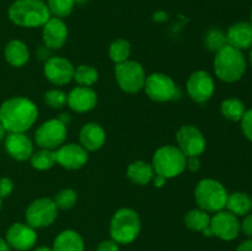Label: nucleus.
<instances>
[{
  "label": "nucleus",
  "mask_w": 252,
  "mask_h": 251,
  "mask_svg": "<svg viewBox=\"0 0 252 251\" xmlns=\"http://www.w3.org/2000/svg\"><path fill=\"white\" fill-rule=\"evenodd\" d=\"M201 166V162H199L198 157H187L186 161V167H189L191 171H197Z\"/></svg>",
  "instance_id": "39"
},
{
  "label": "nucleus",
  "mask_w": 252,
  "mask_h": 251,
  "mask_svg": "<svg viewBox=\"0 0 252 251\" xmlns=\"http://www.w3.org/2000/svg\"><path fill=\"white\" fill-rule=\"evenodd\" d=\"M76 199H78V196H76L75 191L70 188H65V189H62L61 192L54 196V203H56L57 208H61V209H70L75 206L76 203Z\"/></svg>",
  "instance_id": "32"
},
{
  "label": "nucleus",
  "mask_w": 252,
  "mask_h": 251,
  "mask_svg": "<svg viewBox=\"0 0 252 251\" xmlns=\"http://www.w3.org/2000/svg\"><path fill=\"white\" fill-rule=\"evenodd\" d=\"M236 251H252V239L249 238L244 240L241 244H239Z\"/></svg>",
  "instance_id": "40"
},
{
  "label": "nucleus",
  "mask_w": 252,
  "mask_h": 251,
  "mask_svg": "<svg viewBox=\"0 0 252 251\" xmlns=\"http://www.w3.org/2000/svg\"><path fill=\"white\" fill-rule=\"evenodd\" d=\"M56 153V161L61 166L69 170H76L83 167L88 162V150L84 149L81 145L78 144H66L62 145L58 149L54 150Z\"/></svg>",
  "instance_id": "16"
},
{
  "label": "nucleus",
  "mask_w": 252,
  "mask_h": 251,
  "mask_svg": "<svg viewBox=\"0 0 252 251\" xmlns=\"http://www.w3.org/2000/svg\"><path fill=\"white\" fill-rule=\"evenodd\" d=\"M74 71L75 68L73 64L63 57H51L47 59L43 68L47 80L54 85H65L70 83L74 78Z\"/></svg>",
  "instance_id": "14"
},
{
  "label": "nucleus",
  "mask_w": 252,
  "mask_h": 251,
  "mask_svg": "<svg viewBox=\"0 0 252 251\" xmlns=\"http://www.w3.org/2000/svg\"><path fill=\"white\" fill-rule=\"evenodd\" d=\"M31 165L37 170H48L51 167H53V165L56 164V153L54 150L49 149H41L38 152L33 153L31 155Z\"/></svg>",
  "instance_id": "28"
},
{
  "label": "nucleus",
  "mask_w": 252,
  "mask_h": 251,
  "mask_svg": "<svg viewBox=\"0 0 252 251\" xmlns=\"http://www.w3.org/2000/svg\"><path fill=\"white\" fill-rule=\"evenodd\" d=\"M116 80L118 86L128 94H135L144 88L145 71L135 61H126L116 65Z\"/></svg>",
  "instance_id": "7"
},
{
  "label": "nucleus",
  "mask_w": 252,
  "mask_h": 251,
  "mask_svg": "<svg viewBox=\"0 0 252 251\" xmlns=\"http://www.w3.org/2000/svg\"><path fill=\"white\" fill-rule=\"evenodd\" d=\"M228 44L245 51L252 48V24L250 21H240L231 25L226 32Z\"/></svg>",
  "instance_id": "20"
},
{
  "label": "nucleus",
  "mask_w": 252,
  "mask_h": 251,
  "mask_svg": "<svg viewBox=\"0 0 252 251\" xmlns=\"http://www.w3.org/2000/svg\"><path fill=\"white\" fill-rule=\"evenodd\" d=\"M58 216V208L53 199L38 198L26 209V221L33 229L49 226Z\"/></svg>",
  "instance_id": "9"
},
{
  "label": "nucleus",
  "mask_w": 252,
  "mask_h": 251,
  "mask_svg": "<svg viewBox=\"0 0 252 251\" xmlns=\"http://www.w3.org/2000/svg\"><path fill=\"white\" fill-rule=\"evenodd\" d=\"M42 27V38L47 48L59 49L64 46L68 38V27L63 20L52 16Z\"/></svg>",
  "instance_id": "17"
},
{
  "label": "nucleus",
  "mask_w": 252,
  "mask_h": 251,
  "mask_svg": "<svg viewBox=\"0 0 252 251\" xmlns=\"http://www.w3.org/2000/svg\"><path fill=\"white\" fill-rule=\"evenodd\" d=\"M97 251H120V246L115 240L111 239V240H105L100 243Z\"/></svg>",
  "instance_id": "38"
},
{
  "label": "nucleus",
  "mask_w": 252,
  "mask_h": 251,
  "mask_svg": "<svg viewBox=\"0 0 252 251\" xmlns=\"http://www.w3.org/2000/svg\"><path fill=\"white\" fill-rule=\"evenodd\" d=\"M66 125L59 118L42 123L34 133V142L41 149L54 150L63 145L66 139Z\"/></svg>",
  "instance_id": "8"
},
{
  "label": "nucleus",
  "mask_w": 252,
  "mask_h": 251,
  "mask_svg": "<svg viewBox=\"0 0 252 251\" xmlns=\"http://www.w3.org/2000/svg\"><path fill=\"white\" fill-rule=\"evenodd\" d=\"M179 149L185 157H199L206 150V138L194 126H184L176 134Z\"/></svg>",
  "instance_id": "12"
},
{
  "label": "nucleus",
  "mask_w": 252,
  "mask_h": 251,
  "mask_svg": "<svg viewBox=\"0 0 252 251\" xmlns=\"http://www.w3.org/2000/svg\"><path fill=\"white\" fill-rule=\"evenodd\" d=\"M5 132H6V130H5V128L2 127L1 123H0V142H1L2 138L5 137Z\"/></svg>",
  "instance_id": "43"
},
{
  "label": "nucleus",
  "mask_w": 252,
  "mask_h": 251,
  "mask_svg": "<svg viewBox=\"0 0 252 251\" xmlns=\"http://www.w3.org/2000/svg\"><path fill=\"white\" fill-rule=\"evenodd\" d=\"M76 0H48L47 6L53 17L64 19L71 14L75 6Z\"/></svg>",
  "instance_id": "29"
},
{
  "label": "nucleus",
  "mask_w": 252,
  "mask_h": 251,
  "mask_svg": "<svg viewBox=\"0 0 252 251\" xmlns=\"http://www.w3.org/2000/svg\"><path fill=\"white\" fill-rule=\"evenodd\" d=\"M12 188H14V184H12L11 180L7 179V177L0 179V198L9 196L11 193Z\"/></svg>",
  "instance_id": "36"
},
{
  "label": "nucleus",
  "mask_w": 252,
  "mask_h": 251,
  "mask_svg": "<svg viewBox=\"0 0 252 251\" xmlns=\"http://www.w3.org/2000/svg\"><path fill=\"white\" fill-rule=\"evenodd\" d=\"M166 180L167 179H165L161 175H157V176L154 177V185L157 187H162L165 185V182H166Z\"/></svg>",
  "instance_id": "41"
},
{
  "label": "nucleus",
  "mask_w": 252,
  "mask_h": 251,
  "mask_svg": "<svg viewBox=\"0 0 252 251\" xmlns=\"http://www.w3.org/2000/svg\"><path fill=\"white\" fill-rule=\"evenodd\" d=\"M209 229L212 231V235L224 241H231L238 238L240 234L241 223L239 220V217L223 209L211 217Z\"/></svg>",
  "instance_id": "10"
},
{
  "label": "nucleus",
  "mask_w": 252,
  "mask_h": 251,
  "mask_svg": "<svg viewBox=\"0 0 252 251\" xmlns=\"http://www.w3.org/2000/svg\"><path fill=\"white\" fill-rule=\"evenodd\" d=\"M154 169L153 165L145 161H134L128 166L127 176L132 182L137 185H147L154 177Z\"/></svg>",
  "instance_id": "25"
},
{
  "label": "nucleus",
  "mask_w": 252,
  "mask_h": 251,
  "mask_svg": "<svg viewBox=\"0 0 252 251\" xmlns=\"http://www.w3.org/2000/svg\"><path fill=\"white\" fill-rule=\"evenodd\" d=\"M0 251H10L9 244L6 243V240L0 238Z\"/></svg>",
  "instance_id": "42"
},
{
  "label": "nucleus",
  "mask_w": 252,
  "mask_h": 251,
  "mask_svg": "<svg viewBox=\"0 0 252 251\" xmlns=\"http://www.w3.org/2000/svg\"><path fill=\"white\" fill-rule=\"evenodd\" d=\"M145 93L157 102H166L177 95V86L170 76L154 73L145 79Z\"/></svg>",
  "instance_id": "11"
},
{
  "label": "nucleus",
  "mask_w": 252,
  "mask_h": 251,
  "mask_svg": "<svg viewBox=\"0 0 252 251\" xmlns=\"http://www.w3.org/2000/svg\"><path fill=\"white\" fill-rule=\"evenodd\" d=\"M140 233V219L135 211L122 208L115 213L110 224V234L117 244H130Z\"/></svg>",
  "instance_id": "5"
},
{
  "label": "nucleus",
  "mask_w": 252,
  "mask_h": 251,
  "mask_svg": "<svg viewBox=\"0 0 252 251\" xmlns=\"http://www.w3.org/2000/svg\"><path fill=\"white\" fill-rule=\"evenodd\" d=\"M0 209H1V198H0Z\"/></svg>",
  "instance_id": "47"
},
{
  "label": "nucleus",
  "mask_w": 252,
  "mask_h": 251,
  "mask_svg": "<svg viewBox=\"0 0 252 251\" xmlns=\"http://www.w3.org/2000/svg\"><path fill=\"white\" fill-rule=\"evenodd\" d=\"M246 58L243 51L226 44L214 57V73L224 83L240 80L246 71Z\"/></svg>",
  "instance_id": "3"
},
{
  "label": "nucleus",
  "mask_w": 252,
  "mask_h": 251,
  "mask_svg": "<svg viewBox=\"0 0 252 251\" xmlns=\"http://www.w3.org/2000/svg\"><path fill=\"white\" fill-rule=\"evenodd\" d=\"M250 22L252 24V9H251V12H250Z\"/></svg>",
  "instance_id": "46"
},
{
  "label": "nucleus",
  "mask_w": 252,
  "mask_h": 251,
  "mask_svg": "<svg viewBox=\"0 0 252 251\" xmlns=\"http://www.w3.org/2000/svg\"><path fill=\"white\" fill-rule=\"evenodd\" d=\"M37 233L32 226L24 223H15L7 229L6 243L10 248L19 251H27L36 245Z\"/></svg>",
  "instance_id": "15"
},
{
  "label": "nucleus",
  "mask_w": 252,
  "mask_h": 251,
  "mask_svg": "<svg viewBox=\"0 0 252 251\" xmlns=\"http://www.w3.org/2000/svg\"><path fill=\"white\" fill-rule=\"evenodd\" d=\"M74 80L81 86H91L97 81L98 73L91 65H79L74 71Z\"/></svg>",
  "instance_id": "30"
},
{
  "label": "nucleus",
  "mask_w": 252,
  "mask_h": 251,
  "mask_svg": "<svg viewBox=\"0 0 252 251\" xmlns=\"http://www.w3.org/2000/svg\"><path fill=\"white\" fill-rule=\"evenodd\" d=\"M34 251H53V249L47 248V246H39V248H37Z\"/></svg>",
  "instance_id": "44"
},
{
  "label": "nucleus",
  "mask_w": 252,
  "mask_h": 251,
  "mask_svg": "<svg viewBox=\"0 0 252 251\" xmlns=\"http://www.w3.org/2000/svg\"><path fill=\"white\" fill-rule=\"evenodd\" d=\"M44 102L51 108H62L68 102V95L64 91L53 89L44 94Z\"/></svg>",
  "instance_id": "34"
},
{
  "label": "nucleus",
  "mask_w": 252,
  "mask_h": 251,
  "mask_svg": "<svg viewBox=\"0 0 252 251\" xmlns=\"http://www.w3.org/2000/svg\"><path fill=\"white\" fill-rule=\"evenodd\" d=\"M240 125L241 130H243L246 139L252 142V108L245 111V113H244V116L240 120Z\"/></svg>",
  "instance_id": "35"
},
{
  "label": "nucleus",
  "mask_w": 252,
  "mask_h": 251,
  "mask_svg": "<svg viewBox=\"0 0 252 251\" xmlns=\"http://www.w3.org/2000/svg\"><path fill=\"white\" fill-rule=\"evenodd\" d=\"M68 106L79 113L94 110L97 103V95L89 86H76L68 94Z\"/></svg>",
  "instance_id": "18"
},
{
  "label": "nucleus",
  "mask_w": 252,
  "mask_h": 251,
  "mask_svg": "<svg viewBox=\"0 0 252 251\" xmlns=\"http://www.w3.org/2000/svg\"><path fill=\"white\" fill-rule=\"evenodd\" d=\"M80 143L84 149L89 152H95L98 150L106 140V133L103 128L97 123H86L80 130Z\"/></svg>",
  "instance_id": "21"
},
{
  "label": "nucleus",
  "mask_w": 252,
  "mask_h": 251,
  "mask_svg": "<svg viewBox=\"0 0 252 251\" xmlns=\"http://www.w3.org/2000/svg\"><path fill=\"white\" fill-rule=\"evenodd\" d=\"M241 231L246 236L252 239V212L250 214H248V216L244 217V220L241 223Z\"/></svg>",
  "instance_id": "37"
},
{
  "label": "nucleus",
  "mask_w": 252,
  "mask_h": 251,
  "mask_svg": "<svg viewBox=\"0 0 252 251\" xmlns=\"http://www.w3.org/2000/svg\"><path fill=\"white\" fill-rule=\"evenodd\" d=\"M228 192L219 181L213 179L201 180L194 189V198L201 209L208 213L223 211L228 201Z\"/></svg>",
  "instance_id": "4"
},
{
  "label": "nucleus",
  "mask_w": 252,
  "mask_h": 251,
  "mask_svg": "<svg viewBox=\"0 0 252 251\" xmlns=\"http://www.w3.org/2000/svg\"><path fill=\"white\" fill-rule=\"evenodd\" d=\"M9 19L21 27H41L52 17L48 6L42 0H16L9 7Z\"/></svg>",
  "instance_id": "2"
},
{
  "label": "nucleus",
  "mask_w": 252,
  "mask_h": 251,
  "mask_svg": "<svg viewBox=\"0 0 252 251\" xmlns=\"http://www.w3.org/2000/svg\"><path fill=\"white\" fill-rule=\"evenodd\" d=\"M216 85L209 73L204 70L194 71L187 81V93L189 97L198 103L207 102L213 96Z\"/></svg>",
  "instance_id": "13"
},
{
  "label": "nucleus",
  "mask_w": 252,
  "mask_h": 251,
  "mask_svg": "<svg viewBox=\"0 0 252 251\" xmlns=\"http://www.w3.org/2000/svg\"><path fill=\"white\" fill-rule=\"evenodd\" d=\"M5 59L12 66H24L30 59V52L26 44L19 39H12L5 47Z\"/></svg>",
  "instance_id": "23"
},
{
  "label": "nucleus",
  "mask_w": 252,
  "mask_h": 251,
  "mask_svg": "<svg viewBox=\"0 0 252 251\" xmlns=\"http://www.w3.org/2000/svg\"><path fill=\"white\" fill-rule=\"evenodd\" d=\"M250 64H251V66H252V48L250 49Z\"/></svg>",
  "instance_id": "45"
},
{
  "label": "nucleus",
  "mask_w": 252,
  "mask_h": 251,
  "mask_svg": "<svg viewBox=\"0 0 252 251\" xmlns=\"http://www.w3.org/2000/svg\"><path fill=\"white\" fill-rule=\"evenodd\" d=\"M130 54V44L126 39H116L110 46V58L115 62L116 64L123 63L128 61Z\"/></svg>",
  "instance_id": "31"
},
{
  "label": "nucleus",
  "mask_w": 252,
  "mask_h": 251,
  "mask_svg": "<svg viewBox=\"0 0 252 251\" xmlns=\"http://www.w3.org/2000/svg\"><path fill=\"white\" fill-rule=\"evenodd\" d=\"M185 224L189 229L193 231H202L203 233L211 224V216L208 212L203 209H192L185 217Z\"/></svg>",
  "instance_id": "26"
},
{
  "label": "nucleus",
  "mask_w": 252,
  "mask_h": 251,
  "mask_svg": "<svg viewBox=\"0 0 252 251\" xmlns=\"http://www.w3.org/2000/svg\"><path fill=\"white\" fill-rule=\"evenodd\" d=\"M38 108L26 97H12L0 106V123L9 133H25L34 125Z\"/></svg>",
  "instance_id": "1"
},
{
  "label": "nucleus",
  "mask_w": 252,
  "mask_h": 251,
  "mask_svg": "<svg viewBox=\"0 0 252 251\" xmlns=\"http://www.w3.org/2000/svg\"><path fill=\"white\" fill-rule=\"evenodd\" d=\"M225 208L236 217L248 216L252 212V197L246 192H234L228 196Z\"/></svg>",
  "instance_id": "24"
},
{
  "label": "nucleus",
  "mask_w": 252,
  "mask_h": 251,
  "mask_svg": "<svg viewBox=\"0 0 252 251\" xmlns=\"http://www.w3.org/2000/svg\"><path fill=\"white\" fill-rule=\"evenodd\" d=\"M206 44L211 51L218 52L219 49L228 44L226 34H224L220 30L212 29L211 31H208L206 36Z\"/></svg>",
  "instance_id": "33"
},
{
  "label": "nucleus",
  "mask_w": 252,
  "mask_h": 251,
  "mask_svg": "<svg viewBox=\"0 0 252 251\" xmlns=\"http://www.w3.org/2000/svg\"><path fill=\"white\" fill-rule=\"evenodd\" d=\"M5 149L10 157L19 161H25L33 154L31 139L25 133H10L5 139Z\"/></svg>",
  "instance_id": "19"
},
{
  "label": "nucleus",
  "mask_w": 252,
  "mask_h": 251,
  "mask_svg": "<svg viewBox=\"0 0 252 251\" xmlns=\"http://www.w3.org/2000/svg\"><path fill=\"white\" fill-rule=\"evenodd\" d=\"M186 161L187 157L179 148L165 145L155 152L152 165L157 175H161L165 179H172L185 171Z\"/></svg>",
  "instance_id": "6"
},
{
  "label": "nucleus",
  "mask_w": 252,
  "mask_h": 251,
  "mask_svg": "<svg viewBox=\"0 0 252 251\" xmlns=\"http://www.w3.org/2000/svg\"><path fill=\"white\" fill-rule=\"evenodd\" d=\"M245 103L236 97H228L221 102L220 112L226 120L239 122L245 113Z\"/></svg>",
  "instance_id": "27"
},
{
  "label": "nucleus",
  "mask_w": 252,
  "mask_h": 251,
  "mask_svg": "<svg viewBox=\"0 0 252 251\" xmlns=\"http://www.w3.org/2000/svg\"><path fill=\"white\" fill-rule=\"evenodd\" d=\"M52 249L53 251H84V240L80 234L68 229L58 234Z\"/></svg>",
  "instance_id": "22"
}]
</instances>
